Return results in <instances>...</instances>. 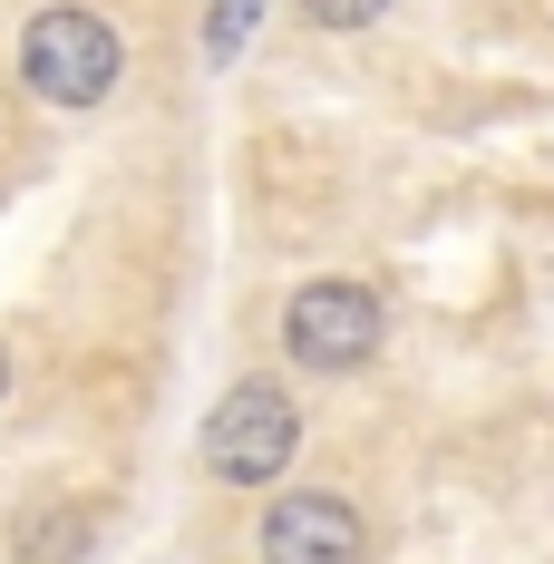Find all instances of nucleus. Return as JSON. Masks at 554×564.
Masks as SVG:
<instances>
[{
    "instance_id": "nucleus-1",
    "label": "nucleus",
    "mask_w": 554,
    "mask_h": 564,
    "mask_svg": "<svg viewBox=\"0 0 554 564\" xmlns=\"http://www.w3.org/2000/svg\"><path fill=\"white\" fill-rule=\"evenodd\" d=\"M127 78V40L108 30V10L88 0H50L20 20V88L40 108H108Z\"/></svg>"
},
{
    "instance_id": "nucleus-4",
    "label": "nucleus",
    "mask_w": 554,
    "mask_h": 564,
    "mask_svg": "<svg viewBox=\"0 0 554 564\" xmlns=\"http://www.w3.org/2000/svg\"><path fill=\"white\" fill-rule=\"evenodd\" d=\"M253 555L263 564H370V516L332 487H282L253 525Z\"/></svg>"
},
{
    "instance_id": "nucleus-3",
    "label": "nucleus",
    "mask_w": 554,
    "mask_h": 564,
    "mask_svg": "<svg viewBox=\"0 0 554 564\" xmlns=\"http://www.w3.org/2000/svg\"><path fill=\"white\" fill-rule=\"evenodd\" d=\"M380 340H389V302L370 282H350V273H322V282H302V292L282 302V360L312 370V380L370 370Z\"/></svg>"
},
{
    "instance_id": "nucleus-2",
    "label": "nucleus",
    "mask_w": 554,
    "mask_h": 564,
    "mask_svg": "<svg viewBox=\"0 0 554 564\" xmlns=\"http://www.w3.org/2000/svg\"><path fill=\"white\" fill-rule=\"evenodd\" d=\"M195 448H205V477H224V487H282V467L302 457V399L253 370L205 409Z\"/></svg>"
},
{
    "instance_id": "nucleus-7",
    "label": "nucleus",
    "mask_w": 554,
    "mask_h": 564,
    "mask_svg": "<svg viewBox=\"0 0 554 564\" xmlns=\"http://www.w3.org/2000/svg\"><path fill=\"white\" fill-rule=\"evenodd\" d=\"M302 20H312V30H380L389 0H302Z\"/></svg>"
},
{
    "instance_id": "nucleus-6",
    "label": "nucleus",
    "mask_w": 554,
    "mask_h": 564,
    "mask_svg": "<svg viewBox=\"0 0 554 564\" xmlns=\"http://www.w3.org/2000/svg\"><path fill=\"white\" fill-rule=\"evenodd\" d=\"M253 20H263V0H215L205 10V58H243V40H253Z\"/></svg>"
},
{
    "instance_id": "nucleus-5",
    "label": "nucleus",
    "mask_w": 554,
    "mask_h": 564,
    "mask_svg": "<svg viewBox=\"0 0 554 564\" xmlns=\"http://www.w3.org/2000/svg\"><path fill=\"white\" fill-rule=\"evenodd\" d=\"M88 545H98V507H68V497H40L10 525V564H88Z\"/></svg>"
},
{
    "instance_id": "nucleus-8",
    "label": "nucleus",
    "mask_w": 554,
    "mask_h": 564,
    "mask_svg": "<svg viewBox=\"0 0 554 564\" xmlns=\"http://www.w3.org/2000/svg\"><path fill=\"white\" fill-rule=\"evenodd\" d=\"M0 409H10V340H0Z\"/></svg>"
}]
</instances>
